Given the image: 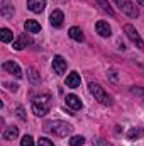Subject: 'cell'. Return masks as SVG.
I'll return each mask as SVG.
<instances>
[{
	"instance_id": "25",
	"label": "cell",
	"mask_w": 144,
	"mask_h": 146,
	"mask_svg": "<svg viewBox=\"0 0 144 146\" xmlns=\"http://www.w3.org/2000/svg\"><path fill=\"white\" fill-rule=\"evenodd\" d=\"M37 146H54V145H53V141H49L48 138H39Z\"/></svg>"
},
{
	"instance_id": "29",
	"label": "cell",
	"mask_w": 144,
	"mask_h": 146,
	"mask_svg": "<svg viewBox=\"0 0 144 146\" xmlns=\"http://www.w3.org/2000/svg\"><path fill=\"white\" fill-rule=\"evenodd\" d=\"M137 3H139V5H143V7H144V0H137Z\"/></svg>"
},
{
	"instance_id": "17",
	"label": "cell",
	"mask_w": 144,
	"mask_h": 146,
	"mask_svg": "<svg viewBox=\"0 0 144 146\" xmlns=\"http://www.w3.org/2000/svg\"><path fill=\"white\" fill-rule=\"evenodd\" d=\"M68 36L71 37V39H75V41H78V42H81L83 39H85V36H83V31L80 29V27H71L70 31H68Z\"/></svg>"
},
{
	"instance_id": "9",
	"label": "cell",
	"mask_w": 144,
	"mask_h": 146,
	"mask_svg": "<svg viewBox=\"0 0 144 146\" xmlns=\"http://www.w3.org/2000/svg\"><path fill=\"white\" fill-rule=\"evenodd\" d=\"M27 7H29L31 12L41 14L46 9V0H27Z\"/></svg>"
},
{
	"instance_id": "15",
	"label": "cell",
	"mask_w": 144,
	"mask_h": 146,
	"mask_svg": "<svg viewBox=\"0 0 144 146\" xmlns=\"http://www.w3.org/2000/svg\"><path fill=\"white\" fill-rule=\"evenodd\" d=\"M24 27H26V31H27V33H32V34L41 33V24L36 22V21H32V19L26 21V22H24Z\"/></svg>"
},
{
	"instance_id": "23",
	"label": "cell",
	"mask_w": 144,
	"mask_h": 146,
	"mask_svg": "<svg viewBox=\"0 0 144 146\" xmlns=\"http://www.w3.org/2000/svg\"><path fill=\"white\" fill-rule=\"evenodd\" d=\"M131 94H134V95L141 97V99L144 100V88H143V87H131Z\"/></svg>"
},
{
	"instance_id": "19",
	"label": "cell",
	"mask_w": 144,
	"mask_h": 146,
	"mask_svg": "<svg viewBox=\"0 0 144 146\" xmlns=\"http://www.w3.org/2000/svg\"><path fill=\"white\" fill-rule=\"evenodd\" d=\"M0 41H2V42H10V41H14V33H12L10 29H7V27L0 29Z\"/></svg>"
},
{
	"instance_id": "27",
	"label": "cell",
	"mask_w": 144,
	"mask_h": 146,
	"mask_svg": "<svg viewBox=\"0 0 144 146\" xmlns=\"http://www.w3.org/2000/svg\"><path fill=\"white\" fill-rule=\"evenodd\" d=\"M17 115H19L20 121H26V115H24V109L22 107H17Z\"/></svg>"
},
{
	"instance_id": "14",
	"label": "cell",
	"mask_w": 144,
	"mask_h": 146,
	"mask_svg": "<svg viewBox=\"0 0 144 146\" xmlns=\"http://www.w3.org/2000/svg\"><path fill=\"white\" fill-rule=\"evenodd\" d=\"M65 100H66V106H68L70 109H73V110H80V109H81V100H80L76 95L70 94Z\"/></svg>"
},
{
	"instance_id": "24",
	"label": "cell",
	"mask_w": 144,
	"mask_h": 146,
	"mask_svg": "<svg viewBox=\"0 0 144 146\" xmlns=\"http://www.w3.org/2000/svg\"><path fill=\"white\" fill-rule=\"evenodd\" d=\"M20 146H34V139H32V136L26 134V136L22 138V141H20Z\"/></svg>"
},
{
	"instance_id": "1",
	"label": "cell",
	"mask_w": 144,
	"mask_h": 146,
	"mask_svg": "<svg viewBox=\"0 0 144 146\" xmlns=\"http://www.w3.org/2000/svg\"><path fill=\"white\" fill-rule=\"evenodd\" d=\"M46 131L53 133L58 138H66L73 131V126L68 124V122H65V121H51V122L46 124Z\"/></svg>"
},
{
	"instance_id": "5",
	"label": "cell",
	"mask_w": 144,
	"mask_h": 146,
	"mask_svg": "<svg viewBox=\"0 0 144 146\" xmlns=\"http://www.w3.org/2000/svg\"><path fill=\"white\" fill-rule=\"evenodd\" d=\"M2 68H3L7 73L14 75L15 78H22V70H20V66H19L15 61H3Z\"/></svg>"
},
{
	"instance_id": "7",
	"label": "cell",
	"mask_w": 144,
	"mask_h": 146,
	"mask_svg": "<svg viewBox=\"0 0 144 146\" xmlns=\"http://www.w3.org/2000/svg\"><path fill=\"white\" fill-rule=\"evenodd\" d=\"M63 22H65V14H63L61 10H58V9L53 10L51 15H49V24H51L53 27H61Z\"/></svg>"
},
{
	"instance_id": "28",
	"label": "cell",
	"mask_w": 144,
	"mask_h": 146,
	"mask_svg": "<svg viewBox=\"0 0 144 146\" xmlns=\"http://www.w3.org/2000/svg\"><path fill=\"white\" fill-rule=\"evenodd\" d=\"M114 2H115V5H117L119 9H122V7H124V3H126V0H114Z\"/></svg>"
},
{
	"instance_id": "21",
	"label": "cell",
	"mask_w": 144,
	"mask_h": 146,
	"mask_svg": "<svg viewBox=\"0 0 144 146\" xmlns=\"http://www.w3.org/2000/svg\"><path fill=\"white\" fill-rule=\"evenodd\" d=\"M27 76H29V80L32 82V83H39L41 82V78H39V75L34 68H27Z\"/></svg>"
},
{
	"instance_id": "3",
	"label": "cell",
	"mask_w": 144,
	"mask_h": 146,
	"mask_svg": "<svg viewBox=\"0 0 144 146\" xmlns=\"http://www.w3.org/2000/svg\"><path fill=\"white\" fill-rule=\"evenodd\" d=\"M88 88H90V94L95 97V100H98L104 106H112V99H110V95H108L107 92L104 90V87H100L98 83H93L92 82L88 85Z\"/></svg>"
},
{
	"instance_id": "4",
	"label": "cell",
	"mask_w": 144,
	"mask_h": 146,
	"mask_svg": "<svg viewBox=\"0 0 144 146\" xmlns=\"http://www.w3.org/2000/svg\"><path fill=\"white\" fill-rule=\"evenodd\" d=\"M124 33L127 34V37L139 48V49H144V41L141 39V36H139V33L136 31V27L132 26V24H126L124 26Z\"/></svg>"
},
{
	"instance_id": "10",
	"label": "cell",
	"mask_w": 144,
	"mask_h": 146,
	"mask_svg": "<svg viewBox=\"0 0 144 146\" xmlns=\"http://www.w3.org/2000/svg\"><path fill=\"white\" fill-rule=\"evenodd\" d=\"M95 29H97V33L102 37H110V34H112V29H110L108 22H105V21H98L95 24Z\"/></svg>"
},
{
	"instance_id": "11",
	"label": "cell",
	"mask_w": 144,
	"mask_h": 146,
	"mask_svg": "<svg viewBox=\"0 0 144 146\" xmlns=\"http://www.w3.org/2000/svg\"><path fill=\"white\" fill-rule=\"evenodd\" d=\"M0 14L3 17H12L14 15V5L9 2V0H0Z\"/></svg>"
},
{
	"instance_id": "26",
	"label": "cell",
	"mask_w": 144,
	"mask_h": 146,
	"mask_svg": "<svg viewBox=\"0 0 144 146\" xmlns=\"http://www.w3.org/2000/svg\"><path fill=\"white\" fill-rule=\"evenodd\" d=\"M93 146H112V145H110L108 141H105V139L100 138V139H95V141H93Z\"/></svg>"
},
{
	"instance_id": "12",
	"label": "cell",
	"mask_w": 144,
	"mask_h": 146,
	"mask_svg": "<svg viewBox=\"0 0 144 146\" xmlns=\"http://www.w3.org/2000/svg\"><path fill=\"white\" fill-rule=\"evenodd\" d=\"M65 83H66V87H70V88H76V87H80L81 78H80V75H78L76 72H71L68 76H66Z\"/></svg>"
},
{
	"instance_id": "8",
	"label": "cell",
	"mask_w": 144,
	"mask_h": 146,
	"mask_svg": "<svg viewBox=\"0 0 144 146\" xmlns=\"http://www.w3.org/2000/svg\"><path fill=\"white\" fill-rule=\"evenodd\" d=\"M120 10H122L126 15L132 17V19H136V17L139 15V10H137L136 3H134V2H131V0H126V3H124V7H122Z\"/></svg>"
},
{
	"instance_id": "18",
	"label": "cell",
	"mask_w": 144,
	"mask_h": 146,
	"mask_svg": "<svg viewBox=\"0 0 144 146\" xmlns=\"http://www.w3.org/2000/svg\"><path fill=\"white\" fill-rule=\"evenodd\" d=\"M17 136H19V129H17L15 126H10V127H7V129L3 131V139H7V141L14 139V138H17Z\"/></svg>"
},
{
	"instance_id": "16",
	"label": "cell",
	"mask_w": 144,
	"mask_h": 146,
	"mask_svg": "<svg viewBox=\"0 0 144 146\" xmlns=\"http://www.w3.org/2000/svg\"><path fill=\"white\" fill-rule=\"evenodd\" d=\"M141 136H144V129L143 127H131L127 131V139L134 141V139H139Z\"/></svg>"
},
{
	"instance_id": "13",
	"label": "cell",
	"mask_w": 144,
	"mask_h": 146,
	"mask_svg": "<svg viewBox=\"0 0 144 146\" xmlns=\"http://www.w3.org/2000/svg\"><path fill=\"white\" fill-rule=\"evenodd\" d=\"M31 42H32V41L27 37V34H20V36L14 41V49L20 51V49H24V48H26L27 44H31Z\"/></svg>"
},
{
	"instance_id": "6",
	"label": "cell",
	"mask_w": 144,
	"mask_h": 146,
	"mask_svg": "<svg viewBox=\"0 0 144 146\" xmlns=\"http://www.w3.org/2000/svg\"><path fill=\"white\" fill-rule=\"evenodd\" d=\"M53 70H54L56 75H65V72H66V61H65L63 56L56 54L53 58Z\"/></svg>"
},
{
	"instance_id": "20",
	"label": "cell",
	"mask_w": 144,
	"mask_h": 146,
	"mask_svg": "<svg viewBox=\"0 0 144 146\" xmlns=\"http://www.w3.org/2000/svg\"><path fill=\"white\" fill-rule=\"evenodd\" d=\"M97 3L100 5V9H102V10H104L105 14H108V15H112V17L115 15V10L112 9V5L108 3V0H97Z\"/></svg>"
},
{
	"instance_id": "22",
	"label": "cell",
	"mask_w": 144,
	"mask_h": 146,
	"mask_svg": "<svg viewBox=\"0 0 144 146\" xmlns=\"http://www.w3.org/2000/svg\"><path fill=\"white\" fill-rule=\"evenodd\" d=\"M83 143H85V138H83V136H73L71 139L68 141L70 146H81Z\"/></svg>"
},
{
	"instance_id": "2",
	"label": "cell",
	"mask_w": 144,
	"mask_h": 146,
	"mask_svg": "<svg viewBox=\"0 0 144 146\" xmlns=\"http://www.w3.org/2000/svg\"><path fill=\"white\" fill-rule=\"evenodd\" d=\"M51 109V95H41V97H36L32 100V112L36 114L37 117H42L46 115Z\"/></svg>"
}]
</instances>
